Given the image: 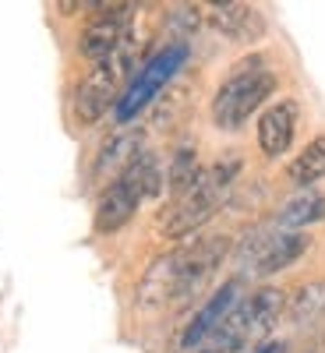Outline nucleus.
Wrapping results in <instances>:
<instances>
[{
  "mask_svg": "<svg viewBox=\"0 0 325 353\" xmlns=\"http://www.w3.org/2000/svg\"><path fill=\"white\" fill-rule=\"evenodd\" d=\"M237 173H241V156H233V152L219 156L209 170H201L195 188H188L181 198H173V205L163 212V219H159L163 237L181 241V237H191L195 230H201L223 209V201H226L233 181H237Z\"/></svg>",
  "mask_w": 325,
  "mask_h": 353,
  "instance_id": "nucleus-1",
  "label": "nucleus"
},
{
  "mask_svg": "<svg viewBox=\"0 0 325 353\" xmlns=\"http://www.w3.org/2000/svg\"><path fill=\"white\" fill-rule=\"evenodd\" d=\"M163 188H166V181H163V170H159L156 152L141 149L128 163V170L117 176L113 184L103 188V194L96 201V230L99 233H117L124 223H131L135 209L145 198H156Z\"/></svg>",
  "mask_w": 325,
  "mask_h": 353,
  "instance_id": "nucleus-2",
  "label": "nucleus"
},
{
  "mask_svg": "<svg viewBox=\"0 0 325 353\" xmlns=\"http://www.w3.org/2000/svg\"><path fill=\"white\" fill-rule=\"evenodd\" d=\"M276 92V74L265 68V57H244L233 64L226 81L213 96V121L219 131H241L255 110Z\"/></svg>",
  "mask_w": 325,
  "mask_h": 353,
  "instance_id": "nucleus-3",
  "label": "nucleus"
},
{
  "mask_svg": "<svg viewBox=\"0 0 325 353\" xmlns=\"http://www.w3.org/2000/svg\"><path fill=\"white\" fill-rule=\"evenodd\" d=\"M131 61H135V36L128 32L124 46L117 50L110 61L92 64V68L85 71V78L75 88V103H71L75 106V121L81 128L99 124L103 117H106V110L117 106V99H121V81L131 71Z\"/></svg>",
  "mask_w": 325,
  "mask_h": 353,
  "instance_id": "nucleus-4",
  "label": "nucleus"
},
{
  "mask_svg": "<svg viewBox=\"0 0 325 353\" xmlns=\"http://www.w3.org/2000/svg\"><path fill=\"white\" fill-rule=\"evenodd\" d=\"M230 254V237L216 233V237H198L184 248L170 251V272H173V290H170V304L181 307L188 301H195L198 293L209 286L213 272L223 265V258Z\"/></svg>",
  "mask_w": 325,
  "mask_h": 353,
  "instance_id": "nucleus-5",
  "label": "nucleus"
},
{
  "mask_svg": "<svg viewBox=\"0 0 325 353\" xmlns=\"http://www.w3.org/2000/svg\"><path fill=\"white\" fill-rule=\"evenodd\" d=\"M184 61H188V43H170L156 57H149V61L138 68V74L131 78V85L124 88V96L117 99V106H113L117 124H121V128L131 124L145 106L156 103L159 92L170 85V78L184 68Z\"/></svg>",
  "mask_w": 325,
  "mask_h": 353,
  "instance_id": "nucleus-6",
  "label": "nucleus"
},
{
  "mask_svg": "<svg viewBox=\"0 0 325 353\" xmlns=\"http://www.w3.org/2000/svg\"><path fill=\"white\" fill-rule=\"evenodd\" d=\"M96 18L81 28L78 36V53L88 64H103L124 46L128 32H131V18H135V4H96Z\"/></svg>",
  "mask_w": 325,
  "mask_h": 353,
  "instance_id": "nucleus-7",
  "label": "nucleus"
},
{
  "mask_svg": "<svg viewBox=\"0 0 325 353\" xmlns=\"http://www.w3.org/2000/svg\"><path fill=\"white\" fill-rule=\"evenodd\" d=\"M311 237L304 233H290V230H276L265 237H251L244 244V265L251 276H276L286 265H293L304 251H308Z\"/></svg>",
  "mask_w": 325,
  "mask_h": 353,
  "instance_id": "nucleus-8",
  "label": "nucleus"
},
{
  "mask_svg": "<svg viewBox=\"0 0 325 353\" xmlns=\"http://www.w3.org/2000/svg\"><path fill=\"white\" fill-rule=\"evenodd\" d=\"M241 304V279H230V283H223L216 293H209V301H205L201 307H198V314L188 321V329H184V336H181V346L184 350H198L205 339H209L216 329H219V321Z\"/></svg>",
  "mask_w": 325,
  "mask_h": 353,
  "instance_id": "nucleus-9",
  "label": "nucleus"
},
{
  "mask_svg": "<svg viewBox=\"0 0 325 353\" xmlns=\"http://www.w3.org/2000/svg\"><path fill=\"white\" fill-rule=\"evenodd\" d=\"M297 117H301V106L293 99H279L258 117V149H262V156L279 159L290 149L293 134H297Z\"/></svg>",
  "mask_w": 325,
  "mask_h": 353,
  "instance_id": "nucleus-10",
  "label": "nucleus"
},
{
  "mask_svg": "<svg viewBox=\"0 0 325 353\" xmlns=\"http://www.w3.org/2000/svg\"><path fill=\"white\" fill-rule=\"evenodd\" d=\"M141 145H145L141 128H121L113 138H106L99 156H96V166H92V181L96 184H113L117 176L128 170V163L141 152Z\"/></svg>",
  "mask_w": 325,
  "mask_h": 353,
  "instance_id": "nucleus-11",
  "label": "nucleus"
},
{
  "mask_svg": "<svg viewBox=\"0 0 325 353\" xmlns=\"http://www.w3.org/2000/svg\"><path fill=\"white\" fill-rule=\"evenodd\" d=\"M258 339H262V336H258L255 321H251V307H248V301L241 297V304L219 321V329L198 346V353H248V346L258 343Z\"/></svg>",
  "mask_w": 325,
  "mask_h": 353,
  "instance_id": "nucleus-12",
  "label": "nucleus"
},
{
  "mask_svg": "<svg viewBox=\"0 0 325 353\" xmlns=\"http://www.w3.org/2000/svg\"><path fill=\"white\" fill-rule=\"evenodd\" d=\"M205 18L216 32H223L233 43H255L265 32V18L251 4H209Z\"/></svg>",
  "mask_w": 325,
  "mask_h": 353,
  "instance_id": "nucleus-13",
  "label": "nucleus"
},
{
  "mask_svg": "<svg viewBox=\"0 0 325 353\" xmlns=\"http://www.w3.org/2000/svg\"><path fill=\"white\" fill-rule=\"evenodd\" d=\"M283 314H286V321L293 329H308V325H315V321H322V314H325V279L301 283L290 293Z\"/></svg>",
  "mask_w": 325,
  "mask_h": 353,
  "instance_id": "nucleus-14",
  "label": "nucleus"
},
{
  "mask_svg": "<svg viewBox=\"0 0 325 353\" xmlns=\"http://www.w3.org/2000/svg\"><path fill=\"white\" fill-rule=\"evenodd\" d=\"M195 85L181 81V85H170L159 92V99L152 103V128L156 131H173L181 128L188 117H191V103H195Z\"/></svg>",
  "mask_w": 325,
  "mask_h": 353,
  "instance_id": "nucleus-15",
  "label": "nucleus"
},
{
  "mask_svg": "<svg viewBox=\"0 0 325 353\" xmlns=\"http://www.w3.org/2000/svg\"><path fill=\"white\" fill-rule=\"evenodd\" d=\"M318 219H325V194H318V191L293 194L290 201H283V209L276 212V226L290 230V233H301V226H311Z\"/></svg>",
  "mask_w": 325,
  "mask_h": 353,
  "instance_id": "nucleus-16",
  "label": "nucleus"
},
{
  "mask_svg": "<svg viewBox=\"0 0 325 353\" xmlns=\"http://www.w3.org/2000/svg\"><path fill=\"white\" fill-rule=\"evenodd\" d=\"M286 181H290L293 188H311V184L325 181V134L311 138L304 149L290 159Z\"/></svg>",
  "mask_w": 325,
  "mask_h": 353,
  "instance_id": "nucleus-17",
  "label": "nucleus"
},
{
  "mask_svg": "<svg viewBox=\"0 0 325 353\" xmlns=\"http://www.w3.org/2000/svg\"><path fill=\"white\" fill-rule=\"evenodd\" d=\"M201 170H205V166L198 163V149H195L191 141H184L181 149L170 156V166H166V173H163V181H166L170 194L181 198L188 188H195V181L201 176Z\"/></svg>",
  "mask_w": 325,
  "mask_h": 353,
  "instance_id": "nucleus-18",
  "label": "nucleus"
},
{
  "mask_svg": "<svg viewBox=\"0 0 325 353\" xmlns=\"http://www.w3.org/2000/svg\"><path fill=\"white\" fill-rule=\"evenodd\" d=\"M166 25H170V36H173L177 43H184L195 28L201 25V8H195V4H177V8L166 11Z\"/></svg>",
  "mask_w": 325,
  "mask_h": 353,
  "instance_id": "nucleus-19",
  "label": "nucleus"
}]
</instances>
